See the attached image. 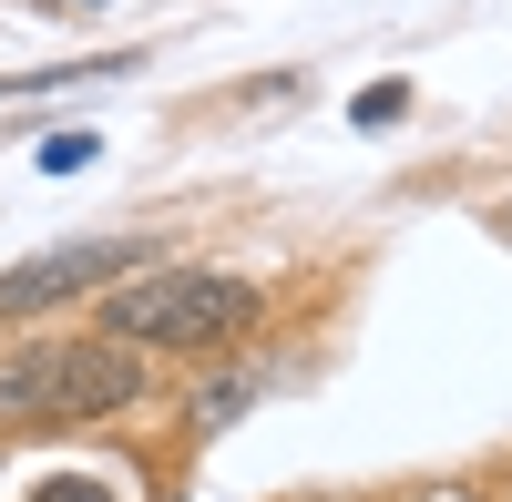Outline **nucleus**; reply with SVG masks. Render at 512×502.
Returning <instances> with one entry per match:
<instances>
[{
  "instance_id": "nucleus-4",
  "label": "nucleus",
  "mask_w": 512,
  "mask_h": 502,
  "mask_svg": "<svg viewBox=\"0 0 512 502\" xmlns=\"http://www.w3.org/2000/svg\"><path fill=\"white\" fill-rule=\"evenodd\" d=\"M21 421H52V339L0 359V431H21Z\"/></svg>"
},
{
  "instance_id": "nucleus-6",
  "label": "nucleus",
  "mask_w": 512,
  "mask_h": 502,
  "mask_svg": "<svg viewBox=\"0 0 512 502\" xmlns=\"http://www.w3.org/2000/svg\"><path fill=\"white\" fill-rule=\"evenodd\" d=\"M236 410H246V380H205V390H195V421H205V431H226Z\"/></svg>"
},
{
  "instance_id": "nucleus-2",
  "label": "nucleus",
  "mask_w": 512,
  "mask_h": 502,
  "mask_svg": "<svg viewBox=\"0 0 512 502\" xmlns=\"http://www.w3.org/2000/svg\"><path fill=\"white\" fill-rule=\"evenodd\" d=\"M154 246H164V236H82V246H52V257H21V267H0V328H21V318H52V308H72V298H103L113 277L154 267Z\"/></svg>"
},
{
  "instance_id": "nucleus-9",
  "label": "nucleus",
  "mask_w": 512,
  "mask_h": 502,
  "mask_svg": "<svg viewBox=\"0 0 512 502\" xmlns=\"http://www.w3.org/2000/svg\"><path fill=\"white\" fill-rule=\"evenodd\" d=\"M410 502H472V482H431V492H410Z\"/></svg>"
},
{
  "instance_id": "nucleus-5",
  "label": "nucleus",
  "mask_w": 512,
  "mask_h": 502,
  "mask_svg": "<svg viewBox=\"0 0 512 502\" xmlns=\"http://www.w3.org/2000/svg\"><path fill=\"white\" fill-rule=\"evenodd\" d=\"M31 502H113V482H93V472H41Z\"/></svg>"
},
{
  "instance_id": "nucleus-1",
  "label": "nucleus",
  "mask_w": 512,
  "mask_h": 502,
  "mask_svg": "<svg viewBox=\"0 0 512 502\" xmlns=\"http://www.w3.org/2000/svg\"><path fill=\"white\" fill-rule=\"evenodd\" d=\"M103 339L123 349H236L267 328V287L256 277H226V267H134V277H113L103 287V308H93Z\"/></svg>"
},
{
  "instance_id": "nucleus-11",
  "label": "nucleus",
  "mask_w": 512,
  "mask_h": 502,
  "mask_svg": "<svg viewBox=\"0 0 512 502\" xmlns=\"http://www.w3.org/2000/svg\"><path fill=\"white\" fill-rule=\"evenodd\" d=\"M502 226H512V205H502Z\"/></svg>"
},
{
  "instance_id": "nucleus-8",
  "label": "nucleus",
  "mask_w": 512,
  "mask_h": 502,
  "mask_svg": "<svg viewBox=\"0 0 512 502\" xmlns=\"http://www.w3.org/2000/svg\"><path fill=\"white\" fill-rule=\"evenodd\" d=\"M82 164H93V134H52L41 144V175H82Z\"/></svg>"
},
{
  "instance_id": "nucleus-10",
  "label": "nucleus",
  "mask_w": 512,
  "mask_h": 502,
  "mask_svg": "<svg viewBox=\"0 0 512 502\" xmlns=\"http://www.w3.org/2000/svg\"><path fill=\"white\" fill-rule=\"evenodd\" d=\"M62 11H93V0H62Z\"/></svg>"
},
{
  "instance_id": "nucleus-12",
  "label": "nucleus",
  "mask_w": 512,
  "mask_h": 502,
  "mask_svg": "<svg viewBox=\"0 0 512 502\" xmlns=\"http://www.w3.org/2000/svg\"><path fill=\"white\" fill-rule=\"evenodd\" d=\"M502 502H512V482H502Z\"/></svg>"
},
{
  "instance_id": "nucleus-3",
  "label": "nucleus",
  "mask_w": 512,
  "mask_h": 502,
  "mask_svg": "<svg viewBox=\"0 0 512 502\" xmlns=\"http://www.w3.org/2000/svg\"><path fill=\"white\" fill-rule=\"evenodd\" d=\"M154 400V359L123 339H62L52 349V421H123V410Z\"/></svg>"
},
{
  "instance_id": "nucleus-7",
  "label": "nucleus",
  "mask_w": 512,
  "mask_h": 502,
  "mask_svg": "<svg viewBox=\"0 0 512 502\" xmlns=\"http://www.w3.org/2000/svg\"><path fill=\"white\" fill-rule=\"evenodd\" d=\"M400 113H410V82H379V93L349 103V123H400Z\"/></svg>"
}]
</instances>
